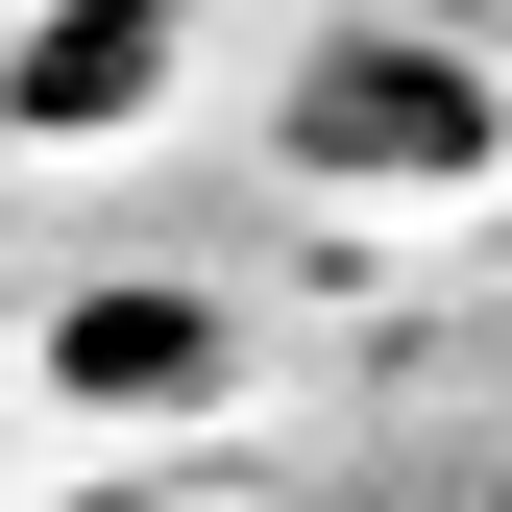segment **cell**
I'll return each instance as SVG.
<instances>
[{"label":"cell","mask_w":512,"mask_h":512,"mask_svg":"<svg viewBox=\"0 0 512 512\" xmlns=\"http://www.w3.org/2000/svg\"><path fill=\"white\" fill-rule=\"evenodd\" d=\"M74 391H98V415H171V391H220V317H196V293H98V317H74Z\"/></svg>","instance_id":"3957f363"},{"label":"cell","mask_w":512,"mask_h":512,"mask_svg":"<svg viewBox=\"0 0 512 512\" xmlns=\"http://www.w3.org/2000/svg\"><path fill=\"white\" fill-rule=\"evenodd\" d=\"M293 147L342 171V196H439V171H488V74L415 49V25H342V49L293 74Z\"/></svg>","instance_id":"6da1fadb"},{"label":"cell","mask_w":512,"mask_h":512,"mask_svg":"<svg viewBox=\"0 0 512 512\" xmlns=\"http://www.w3.org/2000/svg\"><path fill=\"white\" fill-rule=\"evenodd\" d=\"M171 74V0H49L25 49H0V98H25V147H74V122H122Z\"/></svg>","instance_id":"7a4b0ae2"}]
</instances>
